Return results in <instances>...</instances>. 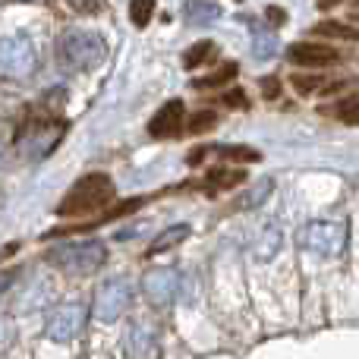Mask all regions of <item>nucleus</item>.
<instances>
[{
  "mask_svg": "<svg viewBox=\"0 0 359 359\" xmlns=\"http://www.w3.org/2000/svg\"><path fill=\"white\" fill-rule=\"evenodd\" d=\"M117 189H114V180L107 174H86L82 180H76L73 189L63 196V202L57 205V215L60 217H86L95 211L107 208L114 202Z\"/></svg>",
  "mask_w": 359,
  "mask_h": 359,
  "instance_id": "nucleus-1",
  "label": "nucleus"
},
{
  "mask_svg": "<svg viewBox=\"0 0 359 359\" xmlns=\"http://www.w3.org/2000/svg\"><path fill=\"white\" fill-rule=\"evenodd\" d=\"M104 57H107V44L98 32L69 29V32H63L60 41H57V60H60L63 69H73V73L95 69Z\"/></svg>",
  "mask_w": 359,
  "mask_h": 359,
  "instance_id": "nucleus-2",
  "label": "nucleus"
},
{
  "mask_svg": "<svg viewBox=\"0 0 359 359\" xmlns=\"http://www.w3.org/2000/svg\"><path fill=\"white\" fill-rule=\"evenodd\" d=\"M67 133V120H50V117H29L25 126L16 136V149L25 161H41L57 149V142Z\"/></svg>",
  "mask_w": 359,
  "mask_h": 359,
  "instance_id": "nucleus-3",
  "label": "nucleus"
},
{
  "mask_svg": "<svg viewBox=\"0 0 359 359\" xmlns=\"http://www.w3.org/2000/svg\"><path fill=\"white\" fill-rule=\"evenodd\" d=\"M48 262L67 274H92L107 262V246L101 240L82 243H60L48 252Z\"/></svg>",
  "mask_w": 359,
  "mask_h": 359,
  "instance_id": "nucleus-4",
  "label": "nucleus"
},
{
  "mask_svg": "<svg viewBox=\"0 0 359 359\" xmlns=\"http://www.w3.org/2000/svg\"><path fill=\"white\" fill-rule=\"evenodd\" d=\"M347 236H350L347 221H309L303 227V233H299V243H303L312 255L337 259V255L347 249Z\"/></svg>",
  "mask_w": 359,
  "mask_h": 359,
  "instance_id": "nucleus-5",
  "label": "nucleus"
},
{
  "mask_svg": "<svg viewBox=\"0 0 359 359\" xmlns=\"http://www.w3.org/2000/svg\"><path fill=\"white\" fill-rule=\"evenodd\" d=\"M35 69H38L35 44L25 35L4 38V48H0V73H4V79H25Z\"/></svg>",
  "mask_w": 359,
  "mask_h": 359,
  "instance_id": "nucleus-6",
  "label": "nucleus"
},
{
  "mask_svg": "<svg viewBox=\"0 0 359 359\" xmlns=\"http://www.w3.org/2000/svg\"><path fill=\"white\" fill-rule=\"evenodd\" d=\"M130 303H133V284L126 278H114L98 287L95 303H92V316L101 325H111L130 309Z\"/></svg>",
  "mask_w": 359,
  "mask_h": 359,
  "instance_id": "nucleus-7",
  "label": "nucleus"
},
{
  "mask_svg": "<svg viewBox=\"0 0 359 359\" xmlns=\"http://www.w3.org/2000/svg\"><path fill=\"white\" fill-rule=\"evenodd\" d=\"M86 322H88V309L82 303H60L48 312L44 331H48L50 341L67 344V341H76L86 331Z\"/></svg>",
  "mask_w": 359,
  "mask_h": 359,
  "instance_id": "nucleus-8",
  "label": "nucleus"
},
{
  "mask_svg": "<svg viewBox=\"0 0 359 359\" xmlns=\"http://www.w3.org/2000/svg\"><path fill=\"white\" fill-rule=\"evenodd\" d=\"M142 290L149 297V303L155 306L174 303V297L180 293V271L177 268H149L142 278Z\"/></svg>",
  "mask_w": 359,
  "mask_h": 359,
  "instance_id": "nucleus-9",
  "label": "nucleus"
},
{
  "mask_svg": "<svg viewBox=\"0 0 359 359\" xmlns=\"http://www.w3.org/2000/svg\"><path fill=\"white\" fill-rule=\"evenodd\" d=\"M287 60L297 67H312V69H325L341 63V50H334L331 44H318V41H297L287 48Z\"/></svg>",
  "mask_w": 359,
  "mask_h": 359,
  "instance_id": "nucleus-10",
  "label": "nucleus"
},
{
  "mask_svg": "<svg viewBox=\"0 0 359 359\" xmlns=\"http://www.w3.org/2000/svg\"><path fill=\"white\" fill-rule=\"evenodd\" d=\"M123 347L133 359H158V331L151 328L149 322L136 318V322H130V328H126Z\"/></svg>",
  "mask_w": 359,
  "mask_h": 359,
  "instance_id": "nucleus-11",
  "label": "nucleus"
},
{
  "mask_svg": "<svg viewBox=\"0 0 359 359\" xmlns=\"http://www.w3.org/2000/svg\"><path fill=\"white\" fill-rule=\"evenodd\" d=\"M183 101L174 98L168 104H161V111H155V117L149 120V136L151 139H174L183 130Z\"/></svg>",
  "mask_w": 359,
  "mask_h": 359,
  "instance_id": "nucleus-12",
  "label": "nucleus"
},
{
  "mask_svg": "<svg viewBox=\"0 0 359 359\" xmlns=\"http://www.w3.org/2000/svg\"><path fill=\"white\" fill-rule=\"evenodd\" d=\"M246 183V170H233V168H211L205 177L208 192H221V189H233V186Z\"/></svg>",
  "mask_w": 359,
  "mask_h": 359,
  "instance_id": "nucleus-13",
  "label": "nucleus"
},
{
  "mask_svg": "<svg viewBox=\"0 0 359 359\" xmlns=\"http://www.w3.org/2000/svg\"><path fill=\"white\" fill-rule=\"evenodd\" d=\"M278 54V35L265 25L252 22V57L255 60H271Z\"/></svg>",
  "mask_w": 359,
  "mask_h": 359,
  "instance_id": "nucleus-14",
  "label": "nucleus"
},
{
  "mask_svg": "<svg viewBox=\"0 0 359 359\" xmlns=\"http://www.w3.org/2000/svg\"><path fill=\"white\" fill-rule=\"evenodd\" d=\"M183 16L189 25H208L221 16V6L211 4V0H189V4L183 6Z\"/></svg>",
  "mask_w": 359,
  "mask_h": 359,
  "instance_id": "nucleus-15",
  "label": "nucleus"
},
{
  "mask_svg": "<svg viewBox=\"0 0 359 359\" xmlns=\"http://www.w3.org/2000/svg\"><path fill=\"white\" fill-rule=\"evenodd\" d=\"M186 236H189V224H177V227H168L164 233H158L155 240H151V246H149V252H145V255H158V252H164V249H170V246H180Z\"/></svg>",
  "mask_w": 359,
  "mask_h": 359,
  "instance_id": "nucleus-16",
  "label": "nucleus"
},
{
  "mask_svg": "<svg viewBox=\"0 0 359 359\" xmlns=\"http://www.w3.org/2000/svg\"><path fill=\"white\" fill-rule=\"evenodd\" d=\"M236 73H240V67L236 63H224V67H217L215 73H208V76H198L196 82H192V88H217V86H230V82L236 79Z\"/></svg>",
  "mask_w": 359,
  "mask_h": 359,
  "instance_id": "nucleus-17",
  "label": "nucleus"
},
{
  "mask_svg": "<svg viewBox=\"0 0 359 359\" xmlns=\"http://www.w3.org/2000/svg\"><path fill=\"white\" fill-rule=\"evenodd\" d=\"M280 240H284V236H280V227L278 224H268V227L259 233V240H255V249H252L255 259H271V255L280 249Z\"/></svg>",
  "mask_w": 359,
  "mask_h": 359,
  "instance_id": "nucleus-18",
  "label": "nucleus"
},
{
  "mask_svg": "<svg viewBox=\"0 0 359 359\" xmlns=\"http://www.w3.org/2000/svg\"><path fill=\"white\" fill-rule=\"evenodd\" d=\"M331 114H334L341 123H350V126H359V88L356 92H350L347 98H341L334 107H331Z\"/></svg>",
  "mask_w": 359,
  "mask_h": 359,
  "instance_id": "nucleus-19",
  "label": "nucleus"
},
{
  "mask_svg": "<svg viewBox=\"0 0 359 359\" xmlns=\"http://www.w3.org/2000/svg\"><path fill=\"white\" fill-rule=\"evenodd\" d=\"M215 57H217L215 44H211V41H198V44H192V48L183 54V67L186 69H196V67H202V63L215 60Z\"/></svg>",
  "mask_w": 359,
  "mask_h": 359,
  "instance_id": "nucleus-20",
  "label": "nucleus"
},
{
  "mask_svg": "<svg viewBox=\"0 0 359 359\" xmlns=\"http://www.w3.org/2000/svg\"><path fill=\"white\" fill-rule=\"evenodd\" d=\"M271 189H274V180H271V177L259 180V183H255L252 189H249L246 196L240 198V202H236V208H259V205L268 198V192H271Z\"/></svg>",
  "mask_w": 359,
  "mask_h": 359,
  "instance_id": "nucleus-21",
  "label": "nucleus"
},
{
  "mask_svg": "<svg viewBox=\"0 0 359 359\" xmlns=\"http://www.w3.org/2000/svg\"><path fill=\"white\" fill-rule=\"evenodd\" d=\"M217 155H221L224 161H240V164L262 161V155L255 149H249V145H221V149H217Z\"/></svg>",
  "mask_w": 359,
  "mask_h": 359,
  "instance_id": "nucleus-22",
  "label": "nucleus"
},
{
  "mask_svg": "<svg viewBox=\"0 0 359 359\" xmlns=\"http://www.w3.org/2000/svg\"><path fill=\"white\" fill-rule=\"evenodd\" d=\"M316 35H334V38H347V41H359V29L356 25H347V22H318L316 25Z\"/></svg>",
  "mask_w": 359,
  "mask_h": 359,
  "instance_id": "nucleus-23",
  "label": "nucleus"
},
{
  "mask_svg": "<svg viewBox=\"0 0 359 359\" xmlns=\"http://www.w3.org/2000/svg\"><path fill=\"white\" fill-rule=\"evenodd\" d=\"M217 126V114L215 111H196L189 120H186V130L192 133V136H202V133L215 130Z\"/></svg>",
  "mask_w": 359,
  "mask_h": 359,
  "instance_id": "nucleus-24",
  "label": "nucleus"
},
{
  "mask_svg": "<svg viewBox=\"0 0 359 359\" xmlns=\"http://www.w3.org/2000/svg\"><path fill=\"white\" fill-rule=\"evenodd\" d=\"M151 16H155V0H130V19L139 29H145Z\"/></svg>",
  "mask_w": 359,
  "mask_h": 359,
  "instance_id": "nucleus-25",
  "label": "nucleus"
},
{
  "mask_svg": "<svg viewBox=\"0 0 359 359\" xmlns=\"http://www.w3.org/2000/svg\"><path fill=\"white\" fill-rule=\"evenodd\" d=\"M290 82H293V88H297L299 95H312V92H318V88L325 86V79H318V76H303V73H297Z\"/></svg>",
  "mask_w": 359,
  "mask_h": 359,
  "instance_id": "nucleus-26",
  "label": "nucleus"
},
{
  "mask_svg": "<svg viewBox=\"0 0 359 359\" xmlns=\"http://www.w3.org/2000/svg\"><path fill=\"white\" fill-rule=\"evenodd\" d=\"M224 107H236V111H249V95L240 86H233L230 92H224Z\"/></svg>",
  "mask_w": 359,
  "mask_h": 359,
  "instance_id": "nucleus-27",
  "label": "nucleus"
},
{
  "mask_svg": "<svg viewBox=\"0 0 359 359\" xmlns=\"http://www.w3.org/2000/svg\"><path fill=\"white\" fill-rule=\"evenodd\" d=\"M262 95H265V98H278V95H280V82L274 79V76H265V79H262Z\"/></svg>",
  "mask_w": 359,
  "mask_h": 359,
  "instance_id": "nucleus-28",
  "label": "nucleus"
},
{
  "mask_svg": "<svg viewBox=\"0 0 359 359\" xmlns=\"http://www.w3.org/2000/svg\"><path fill=\"white\" fill-rule=\"evenodd\" d=\"M284 10H280V6H268V22H271V25H280V22H284Z\"/></svg>",
  "mask_w": 359,
  "mask_h": 359,
  "instance_id": "nucleus-29",
  "label": "nucleus"
},
{
  "mask_svg": "<svg viewBox=\"0 0 359 359\" xmlns=\"http://www.w3.org/2000/svg\"><path fill=\"white\" fill-rule=\"evenodd\" d=\"M82 13H98V0H73Z\"/></svg>",
  "mask_w": 359,
  "mask_h": 359,
  "instance_id": "nucleus-30",
  "label": "nucleus"
}]
</instances>
